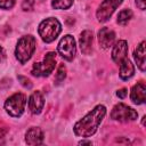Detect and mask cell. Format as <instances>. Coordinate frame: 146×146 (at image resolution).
Segmentation results:
<instances>
[{
    "label": "cell",
    "instance_id": "6da1fadb",
    "mask_svg": "<svg viewBox=\"0 0 146 146\" xmlns=\"http://www.w3.org/2000/svg\"><path fill=\"white\" fill-rule=\"evenodd\" d=\"M106 114V107L104 105H97L91 112H89L83 119L78 121L73 128L74 133L79 137L88 138L92 136L102 120Z\"/></svg>",
    "mask_w": 146,
    "mask_h": 146
},
{
    "label": "cell",
    "instance_id": "7a4b0ae2",
    "mask_svg": "<svg viewBox=\"0 0 146 146\" xmlns=\"http://www.w3.org/2000/svg\"><path fill=\"white\" fill-rule=\"evenodd\" d=\"M60 31H62L60 23L58 19H56L54 17L46 18L44 21H42L39 25V29H38L39 35L47 43L52 42L58 36Z\"/></svg>",
    "mask_w": 146,
    "mask_h": 146
},
{
    "label": "cell",
    "instance_id": "3957f363",
    "mask_svg": "<svg viewBox=\"0 0 146 146\" xmlns=\"http://www.w3.org/2000/svg\"><path fill=\"white\" fill-rule=\"evenodd\" d=\"M35 39L34 36L32 35H25V36H22L18 42H17V46H16V49H15V55H16V58L22 63H26L31 56L33 55L34 50H35Z\"/></svg>",
    "mask_w": 146,
    "mask_h": 146
},
{
    "label": "cell",
    "instance_id": "277c9868",
    "mask_svg": "<svg viewBox=\"0 0 146 146\" xmlns=\"http://www.w3.org/2000/svg\"><path fill=\"white\" fill-rule=\"evenodd\" d=\"M25 104H26V97L25 95L21 94V92H16L13 96H10L6 103H5V110L7 111V113L10 116L14 117H18L23 114L24 108H25Z\"/></svg>",
    "mask_w": 146,
    "mask_h": 146
},
{
    "label": "cell",
    "instance_id": "5b68a950",
    "mask_svg": "<svg viewBox=\"0 0 146 146\" xmlns=\"http://www.w3.org/2000/svg\"><path fill=\"white\" fill-rule=\"evenodd\" d=\"M55 65H56V54L52 51L47 52L42 62L33 64L32 74L34 76H48L54 71Z\"/></svg>",
    "mask_w": 146,
    "mask_h": 146
},
{
    "label": "cell",
    "instance_id": "8992f818",
    "mask_svg": "<svg viewBox=\"0 0 146 146\" xmlns=\"http://www.w3.org/2000/svg\"><path fill=\"white\" fill-rule=\"evenodd\" d=\"M138 116L137 112L129 107L125 104L119 103L117 105H115L111 112V117L113 120L120 121V122H128V121H133L136 120Z\"/></svg>",
    "mask_w": 146,
    "mask_h": 146
},
{
    "label": "cell",
    "instance_id": "52a82bcc",
    "mask_svg": "<svg viewBox=\"0 0 146 146\" xmlns=\"http://www.w3.org/2000/svg\"><path fill=\"white\" fill-rule=\"evenodd\" d=\"M57 50L59 52V55L66 59V60H72L74 57H75V52H76V49H75V41H74V38L70 34L65 35L64 38H62V40L59 41L58 43V47H57Z\"/></svg>",
    "mask_w": 146,
    "mask_h": 146
},
{
    "label": "cell",
    "instance_id": "ba28073f",
    "mask_svg": "<svg viewBox=\"0 0 146 146\" xmlns=\"http://www.w3.org/2000/svg\"><path fill=\"white\" fill-rule=\"evenodd\" d=\"M122 1L123 0H104L100 3V6H99V8L96 13L98 21L99 22L108 21V18L112 16L114 10L122 3Z\"/></svg>",
    "mask_w": 146,
    "mask_h": 146
},
{
    "label": "cell",
    "instance_id": "9c48e42d",
    "mask_svg": "<svg viewBox=\"0 0 146 146\" xmlns=\"http://www.w3.org/2000/svg\"><path fill=\"white\" fill-rule=\"evenodd\" d=\"M128 54V43L125 40H119L112 50V59L116 64H121L125 58Z\"/></svg>",
    "mask_w": 146,
    "mask_h": 146
},
{
    "label": "cell",
    "instance_id": "30bf717a",
    "mask_svg": "<svg viewBox=\"0 0 146 146\" xmlns=\"http://www.w3.org/2000/svg\"><path fill=\"white\" fill-rule=\"evenodd\" d=\"M43 105H44V99L42 94L40 91H34L29 98V108L31 113L39 114L43 108Z\"/></svg>",
    "mask_w": 146,
    "mask_h": 146
},
{
    "label": "cell",
    "instance_id": "8fae6325",
    "mask_svg": "<svg viewBox=\"0 0 146 146\" xmlns=\"http://www.w3.org/2000/svg\"><path fill=\"white\" fill-rule=\"evenodd\" d=\"M44 138L43 131L38 127H32L26 131L25 135V141L27 145H40L42 144Z\"/></svg>",
    "mask_w": 146,
    "mask_h": 146
},
{
    "label": "cell",
    "instance_id": "7c38bea8",
    "mask_svg": "<svg viewBox=\"0 0 146 146\" xmlns=\"http://www.w3.org/2000/svg\"><path fill=\"white\" fill-rule=\"evenodd\" d=\"M115 40V33L108 29V27H103L100 29V31L98 32V41H99V44L104 48V49H107L110 48L113 42Z\"/></svg>",
    "mask_w": 146,
    "mask_h": 146
},
{
    "label": "cell",
    "instance_id": "4fadbf2b",
    "mask_svg": "<svg viewBox=\"0 0 146 146\" xmlns=\"http://www.w3.org/2000/svg\"><path fill=\"white\" fill-rule=\"evenodd\" d=\"M131 100L135 104H143L146 100V86L144 82H139L137 84H135L131 89V94H130Z\"/></svg>",
    "mask_w": 146,
    "mask_h": 146
},
{
    "label": "cell",
    "instance_id": "5bb4252c",
    "mask_svg": "<svg viewBox=\"0 0 146 146\" xmlns=\"http://www.w3.org/2000/svg\"><path fill=\"white\" fill-rule=\"evenodd\" d=\"M92 41H94V36H92V32L89 30H86L81 33L80 36V48L81 51L84 55H89L92 50Z\"/></svg>",
    "mask_w": 146,
    "mask_h": 146
},
{
    "label": "cell",
    "instance_id": "9a60e30c",
    "mask_svg": "<svg viewBox=\"0 0 146 146\" xmlns=\"http://www.w3.org/2000/svg\"><path fill=\"white\" fill-rule=\"evenodd\" d=\"M135 60L138 65V67L144 72L146 67V52H145V41L140 42L139 46H137L135 52H133Z\"/></svg>",
    "mask_w": 146,
    "mask_h": 146
},
{
    "label": "cell",
    "instance_id": "2e32d148",
    "mask_svg": "<svg viewBox=\"0 0 146 146\" xmlns=\"http://www.w3.org/2000/svg\"><path fill=\"white\" fill-rule=\"evenodd\" d=\"M135 73V66L133 64L125 58L121 64H120V78L122 80H128L130 79Z\"/></svg>",
    "mask_w": 146,
    "mask_h": 146
},
{
    "label": "cell",
    "instance_id": "e0dca14e",
    "mask_svg": "<svg viewBox=\"0 0 146 146\" xmlns=\"http://www.w3.org/2000/svg\"><path fill=\"white\" fill-rule=\"evenodd\" d=\"M132 18V11L130 9H123L117 15V23L121 25H125Z\"/></svg>",
    "mask_w": 146,
    "mask_h": 146
},
{
    "label": "cell",
    "instance_id": "ac0fdd59",
    "mask_svg": "<svg viewBox=\"0 0 146 146\" xmlns=\"http://www.w3.org/2000/svg\"><path fill=\"white\" fill-rule=\"evenodd\" d=\"M73 0H52L51 6L55 9H67L72 6Z\"/></svg>",
    "mask_w": 146,
    "mask_h": 146
},
{
    "label": "cell",
    "instance_id": "d6986e66",
    "mask_svg": "<svg viewBox=\"0 0 146 146\" xmlns=\"http://www.w3.org/2000/svg\"><path fill=\"white\" fill-rule=\"evenodd\" d=\"M65 76H66V67H65L64 64H60L58 70H57L55 80H56V82H60V81H63L65 79Z\"/></svg>",
    "mask_w": 146,
    "mask_h": 146
},
{
    "label": "cell",
    "instance_id": "ffe728a7",
    "mask_svg": "<svg viewBox=\"0 0 146 146\" xmlns=\"http://www.w3.org/2000/svg\"><path fill=\"white\" fill-rule=\"evenodd\" d=\"M34 2H35L34 0H23V2H22V9L25 10V11L32 10L33 7H34Z\"/></svg>",
    "mask_w": 146,
    "mask_h": 146
},
{
    "label": "cell",
    "instance_id": "44dd1931",
    "mask_svg": "<svg viewBox=\"0 0 146 146\" xmlns=\"http://www.w3.org/2000/svg\"><path fill=\"white\" fill-rule=\"evenodd\" d=\"M15 5V0H0V8L9 9Z\"/></svg>",
    "mask_w": 146,
    "mask_h": 146
},
{
    "label": "cell",
    "instance_id": "7402d4cb",
    "mask_svg": "<svg viewBox=\"0 0 146 146\" xmlns=\"http://www.w3.org/2000/svg\"><path fill=\"white\" fill-rule=\"evenodd\" d=\"M18 80H19V81H22L21 83H22V84H23L25 88H29V89H30V88H32V83H31V81H30L29 79H26L25 76L18 75Z\"/></svg>",
    "mask_w": 146,
    "mask_h": 146
},
{
    "label": "cell",
    "instance_id": "603a6c76",
    "mask_svg": "<svg viewBox=\"0 0 146 146\" xmlns=\"http://www.w3.org/2000/svg\"><path fill=\"white\" fill-rule=\"evenodd\" d=\"M116 95H117V97L119 98H124L125 96H127V89H120V90H117V92H116Z\"/></svg>",
    "mask_w": 146,
    "mask_h": 146
},
{
    "label": "cell",
    "instance_id": "cb8c5ba5",
    "mask_svg": "<svg viewBox=\"0 0 146 146\" xmlns=\"http://www.w3.org/2000/svg\"><path fill=\"white\" fill-rule=\"evenodd\" d=\"M145 3H146V0H136V5H137V7H139L141 10L145 9Z\"/></svg>",
    "mask_w": 146,
    "mask_h": 146
},
{
    "label": "cell",
    "instance_id": "d4e9b609",
    "mask_svg": "<svg viewBox=\"0 0 146 146\" xmlns=\"http://www.w3.org/2000/svg\"><path fill=\"white\" fill-rule=\"evenodd\" d=\"M5 58H6V51H5V49L0 46V62H3Z\"/></svg>",
    "mask_w": 146,
    "mask_h": 146
},
{
    "label": "cell",
    "instance_id": "484cf974",
    "mask_svg": "<svg viewBox=\"0 0 146 146\" xmlns=\"http://www.w3.org/2000/svg\"><path fill=\"white\" fill-rule=\"evenodd\" d=\"M80 144H82V145H83V144H88V145H91V141H83V140H82Z\"/></svg>",
    "mask_w": 146,
    "mask_h": 146
}]
</instances>
